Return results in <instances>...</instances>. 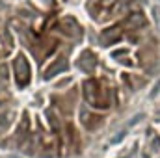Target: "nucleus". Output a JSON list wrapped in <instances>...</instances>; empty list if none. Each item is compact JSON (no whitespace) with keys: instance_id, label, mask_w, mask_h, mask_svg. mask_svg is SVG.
<instances>
[{"instance_id":"nucleus-1","label":"nucleus","mask_w":160,"mask_h":158,"mask_svg":"<svg viewBox=\"0 0 160 158\" xmlns=\"http://www.w3.org/2000/svg\"><path fill=\"white\" fill-rule=\"evenodd\" d=\"M28 65H26V60L24 58H19L17 60V78H19V84H26L28 82Z\"/></svg>"},{"instance_id":"nucleus-2","label":"nucleus","mask_w":160,"mask_h":158,"mask_svg":"<svg viewBox=\"0 0 160 158\" xmlns=\"http://www.w3.org/2000/svg\"><path fill=\"white\" fill-rule=\"evenodd\" d=\"M123 136H125V132H119V134H118V136H116V138L112 140V143H118V141H119V140L123 138Z\"/></svg>"}]
</instances>
